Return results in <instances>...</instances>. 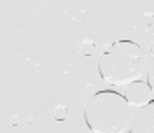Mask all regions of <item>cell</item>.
Returning a JSON list of instances; mask_svg holds the SVG:
<instances>
[{"mask_svg":"<svg viewBox=\"0 0 154 133\" xmlns=\"http://www.w3.org/2000/svg\"><path fill=\"white\" fill-rule=\"evenodd\" d=\"M133 109L117 91H98L86 102L84 119L93 133H125L130 128Z\"/></svg>","mask_w":154,"mask_h":133,"instance_id":"obj_2","label":"cell"},{"mask_svg":"<svg viewBox=\"0 0 154 133\" xmlns=\"http://www.w3.org/2000/svg\"><path fill=\"white\" fill-rule=\"evenodd\" d=\"M79 51H81L84 56H91V54H95V44H93L91 40H84V42H81Z\"/></svg>","mask_w":154,"mask_h":133,"instance_id":"obj_6","label":"cell"},{"mask_svg":"<svg viewBox=\"0 0 154 133\" xmlns=\"http://www.w3.org/2000/svg\"><path fill=\"white\" fill-rule=\"evenodd\" d=\"M126 102L130 104V107H144V105L152 102V88L149 82L144 81H133L126 86L125 95Z\"/></svg>","mask_w":154,"mask_h":133,"instance_id":"obj_3","label":"cell"},{"mask_svg":"<svg viewBox=\"0 0 154 133\" xmlns=\"http://www.w3.org/2000/svg\"><path fill=\"white\" fill-rule=\"evenodd\" d=\"M130 133H154V107L151 104L140 107V110L131 117Z\"/></svg>","mask_w":154,"mask_h":133,"instance_id":"obj_4","label":"cell"},{"mask_svg":"<svg viewBox=\"0 0 154 133\" xmlns=\"http://www.w3.org/2000/svg\"><path fill=\"white\" fill-rule=\"evenodd\" d=\"M11 124H12V126L19 124V117H18V116H12V117H11Z\"/></svg>","mask_w":154,"mask_h":133,"instance_id":"obj_7","label":"cell"},{"mask_svg":"<svg viewBox=\"0 0 154 133\" xmlns=\"http://www.w3.org/2000/svg\"><path fill=\"white\" fill-rule=\"evenodd\" d=\"M68 116V109L65 105H56L54 109H53V117L56 119V121H65Z\"/></svg>","mask_w":154,"mask_h":133,"instance_id":"obj_5","label":"cell"},{"mask_svg":"<svg viewBox=\"0 0 154 133\" xmlns=\"http://www.w3.org/2000/svg\"><path fill=\"white\" fill-rule=\"evenodd\" d=\"M147 68V58L144 49L133 40H116L109 44L98 61V70L102 79L114 86L130 84L138 81V77Z\"/></svg>","mask_w":154,"mask_h":133,"instance_id":"obj_1","label":"cell"}]
</instances>
